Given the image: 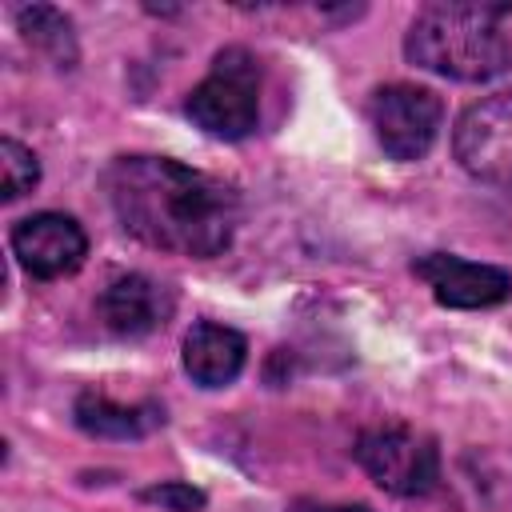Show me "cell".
Segmentation results:
<instances>
[{
	"mask_svg": "<svg viewBox=\"0 0 512 512\" xmlns=\"http://www.w3.org/2000/svg\"><path fill=\"white\" fill-rule=\"evenodd\" d=\"M504 20L512 4L440 0L424 4L404 36V56L436 76L480 84L512 68V40Z\"/></svg>",
	"mask_w": 512,
	"mask_h": 512,
	"instance_id": "7a4b0ae2",
	"label": "cell"
},
{
	"mask_svg": "<svg viewBox=\"0 0 512 512\" xmlns=\"http://www.w3.org/2000/svg\"><path fill=\"white\" fill-rule=\"evenodd\" d=\"M184 116L216 140L252 136L260 124V60L240 44L220 48L208 76L188 92Z\"/></svg>",
	"mask_w": 512,
	"mask_h": 512,
	"instance_id": "3957f363",
	"label": "cell"
},
{
	"mask_svg": "<svg viewBox=\"0 0 512 512\" xmlns=\"http://www.w3.org/2000/svg\"><path fill=\"white\" fill-rule=\"evenodd\" d=\"M368 120L392 160H420L440 136L444 104L420 84H384L368 96Z\"/></svg>",
	"mask_w": 512,
	"mask_h": 512,
	"instance_id": "5b68a950",
	"label": "cell"
},
{
	"mask_svg": "<svg viewBox=\"0 0 512 512\" xmlns=\"http://www.w3.org/2000/svg\"><path fill=\"white\" fill-rule=\"evenodd\" d=\"M104 184L124 232L156 252L212 260L240 228L236 188L172 156H116Z\"/></svg>",
	"mask_w": 512,
	"mask_h": 512,
	"instance_id": "6da1fadb",
	"label": "cell"
},
{
	"mask_svg": "<svg viewBox=\"0 0 512 512\" xmlns=\"http://www.w3.org/2000/svg\"><path fill=\"white\" fill-rule=\"evenodd\" d=\"M36 180H40V160L32 156V148L4 136L0 140V200H16L32 192Z\"/></svg>",
	"mask_w": 512,
	"mask_h": 512,
	"instance_id": "4fadbf2b",
	"label": "cell"
},
{
	"mask_svg": "<svg viewBox=\"0 0 512 512\" xmlns=\"http://www.w3.org/2000/svg\"><path fill=\"white\" fill-rule=\"evenodd\" d=\"M288 512H372L368 504H336V500H312V496H300L292 500Z\"/></svg>",
	"mask_w": 512,
	"mask_h": 512,
	"instance_id": "9a60e30c",
	"label": "cell"
},
{
	"mask_svg": "<svg viewBox=\"0 0 512 512\" xmlns=\"http://www.w3.org/2000/svg\"><path fill=\"white\" fill-rule=\"evenodd\" d=\"M16 28L20 36L40 48L52 64L60 68H72L80 60V48H76V32H72V20L52 8V4H28V8H16Z\"/></svg>",
	"mask_w": 512,
	"mask_h": 512,
	"instance_id": "7c38bea8",
	"label": "cell"
},
{
	"mask_svg": "<svg viewBox=\"0 0 512 512\" xmlns=\"http://www.w3.org/2000/svg\"><path fill=\"white\" fill-rule=\"evenodd\" d=\"M460 168L492 188H512V92H492L468 104L452 132Z\"/></svg>",
	"mask_w": 512,
	"mask_h": 512,
	"instance_id": "8992f818",
	"label": "cell"
},
{
	"mask_svg": "<svg viewBox=\"0 0 512 512\" xmlns=\"http://www.w3.org/2000/svg\"><path fill=\"white\" fill-rule=\"evenodd\" d=\"M248 360V340L216 320H200L184 336V372L200 388H224L244 372Z\"/></svg>",
	"mask_w": 512,
	"mask_h": 512,
	"instance_id": "30bf717a",
	"label": "cell"
},
{
	"mask_svg": "<svg viewBox=\"0 0 512 512\" xmlns=\"http://www.w3.org/2000/svg\"><path fill=\"white\" fill-rule=\"evenodd\" d=\"M412 272L432 288L444 308H496L512 296V272L480 260H464L456 252H428L412 260Z\"/></svg>",
	"mask_w": 512,
	"mask_h": 512,
	"instance_id": "ba28073f",
	"label": "cell"
},
{
	"mask_svg": "<svg viewBox=\"0 0 512 512\" xmlns=\"http://www.w3.org/2000/svg\"><path fill=\"white\" fill-rule=\"evenodd\" d=\"M72 420L84 436H96V440H140V436L164 428V408L156 400L120 404V400L88 388V392L76 396Z\"/></svg>",
	"mask_w": 512,
	"mask_h": 512,
	"instance_id": "8fae6325",
	"label": "cell"
},
{
	"mask_svg": "<svg viewBox=\"0 0 512 512\" xmlns=\"http://www.w3.org/2000/svg\"><path fill=\"white\" fill-rule=\"evenodd\" d=\"M96 316L112 336L140 340V336L156 332L160 324H168L172 292L144 272H124V276L108 280V288L96 296Z\"/></svg>",
	"mask_w": 512,
	"mask_h": 512,
	"instance_id": "9c48e42d",
	"label": "cell"
},
{
	"mask_svg": "<svg viewBox=\"0 0 512 512\" xmlns=\"http://www.w3.org/2000/svg\"><path fill=\"white\" fill-rule=\"evenodd\" d=\"M12 256L32 280H60L84 264L88 236L64 212H36L12 228Z\"/></svg>",
	"mask_w": 512,
	"mask_h": 512,
	"instance_id": "52a82bcc",
	"label": "cell"
},
{
	"mask_svg": "<svg viewBox=\"0 0 512 512\" xmlns=\"http://www.w3.org/2000/svg\"><path fill=\"white\" fill-rule=\"evenodd\" d=\"M140 500H144V504H156V508H164V512H204V504H208V496H204L196 484H188V480H160V484H148V488H140Z\"/></svg>",
	"mask_w": 512,
	"mask_h": 512,
	"instance_id": "5bb4252c",
	"label": "cell"
},
{
	"mask_svg": "<svg viewBox=\"0 0 512 512\" xmlns=\"http://www.w3.org/2000/svg\"><path fill=\"white\" fill-rule=\"evenodd\" d=\"M352 452L388 496H428L440 484V448L428 432H416L412 424L364 428Z\"/></svg>",
	"mask_w": 512,
	"mask_h": 512,
	"instance_id": "277c9868",
	"label": "cell"
}]
</instances>
